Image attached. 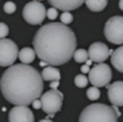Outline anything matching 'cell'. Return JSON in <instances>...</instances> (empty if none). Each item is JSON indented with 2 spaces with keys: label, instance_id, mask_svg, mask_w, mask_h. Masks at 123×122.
Returning a JSON list of instances; mask_svg holds the SVG:
<instances>
[{
  "label": "cell",
  "instance_id": "obj_1",
  "mask_svg": "<svg viewBox=\"0 0 123 122\" xmlns=\"http://www.w3.org/2000/svg\"><path fill=\"white\" fill-rule=\"evenodd\" d=\"M36 55L51 66L68 62L77 49V37L71 28L63 23H49L41 26L34 41Z\"/></svg>",
  "mask_w": 123,
  "mask_h": 122
},
{
  "label": "cell",
  "instance_id": "obj_2",
  "mask_svg": "<svg viewBox=\"0 0 123 122\" xmlns=\"http://www.w3.org/2000/svg\"><path fill=\"white\" fill-rule=\"evenodd\" d=\"M1 93L14 105H30L40 98L43 91V78L40 72L28 64L11 65L0 79Z\"/></svg>",
  "mask_w": 123,
  "mask_h": 122
},
{
  "label": "cell",
  "instance_id": "obj_3",
  "mask_svg": "<svg viewBox=\"0 0 123 122\" xmlns=\"http://www.w3.org/2000/svg\"><path fill=\"white\" fill-rule=\"evenodd\" d=\"M121 113L117 105L109 107L103 103H93L87 105L79 116L80 122H116Z\"/></svg>",
  "mask_w": 123,
  "mask_h": 122
},
{
  "label": "cell",
  "instance_id": "obj_4",
  "mask_svg": "<svg viewBox=\"0 0 123 122\" xmlns=\"http://www.w3.org/2000/svg\"><path fill=\"white\" fill-rule=\"evenodd\" d=\"M42 110L53 117L56 113L61 110L62 102H63V93L60 92L57 89H51L41 95Z\"/></svg>",
  "mask_w": 123,
  "mask_h": 122
},
{
  "label": "cell",
  "instance_id": "obj_5",
  "mask_svg": "<svg viewBox=\"0 0 123 122\" xmlns=\"http://www.w3.org/2000/svg\"><path fill=\"white\" fill-rule=\"evenodd\" d=\"M105 39L112 44H123V17L115 16L108 19L104 26Z\"/></svg>",
  "mask_w": 123,
  "mask_h": 122
},
{
  "label": "cell",
  "instance_id": "obj_6",
  "mask_svg": "<svg viewBox=\"0 0 123 122\" xmlns=\"http://www.w3.org/2000/svg\"><path fill=\"white\" fill-rule=\"evenodd\" d=\"M112 79V72L109 65L104 62H98L88 72V81L97 87L106 86Z\"/></svg>",
  "mask_w": 123,
  "mask_h": 122
},
{
  "label": "cell",
  "instance_id": "obj_7",
  "mask_svg": "<svg viewBox=\"0 0 123 122\" xmlns=\"http://www.w3.org/2000/svg\"><path fill=\"white\" fill-rule=\"evenodd\" d=\"M47 16V10L44 5L41 4L38 0H34L28 2L23 8V18L26 23L31 25H37L43 23Z\"/></svg>",
  "mask_w": 123,
  "mask_h": 122
},
{
  "label": "cell",
  "instance_id": "obj_8",
  "mask_svg": "<svg viewBox=\"0 0 123 122\" xmlns=\"http://www.w3.org/2000/svg\"><path fill=\"white\" fill-rule=\"evenodd\" d=\"M19 54L17 44L12 40L0 39V66L8 67L14 64Z\"/></svg>",
  "mask_w": 123,
  "mask_h": 122
},
{
  "label": "cell",
  "instance_id": "obj_9",
  "mask_svg": "<svg viewBox=\"0 0 123 122\" xmlns=\"http://www.w3.org/2000/svg\"><path fill=\"white\" fill-rule=\"evenodd\" d=\"M88 59H91L93 62H104L112 53L111 49L108 48L105 43L102 42H94L88 48Z\"/></svg>",
  "mask_w": 123,
  "mask_h": 122
},
{
  "label": "cell",
  "instance_id": "obj_10",
  "mask_svg": "<svg viewBox=\"0 0 123 122\" xmlns=\"http://www.w3.org/2000/svg\"><path fill=\"white\" fill-rule=\"evenodd\" d=\"M10 122H34L35 116L28 105H16L8 113Z\"/></svg>",
  "mask_w": 123,
  "mask_h": 122
},
{
  "label": "cell",
  "instance_id": "obj_11",
  "mask_svg": "<svg viewBox=\"0 0 123 122\" xmlns=\"http://www.w3.org/2000/svg\"><path fill=\"white\" fill-rule=\"evenodd\" d=\"M108 97L112 105L123 107V81H114L108 84Z\"/></svg>",
  "mask_w": 123,
  "mask_h": 122
},
{
  "label": "cell",
  "instance_id": "obj_12",
  "mask_svg": "<svg viewBox=\"0 0 123 122\" xmlns=\"http://www.w3.org/2000/svg\"><path fill=\"white\" fill-rule=\"evenodd\" d=\"M49 4L61 11H73L77 10L85 2V0H48Z\"/></svg>",
  "mask_w": 123,
  "mask_h": 122
},
{
  "label": "cell",
  "instance_id": "obj_13",
  "mask_svg": "<svg viewBox=\"0 0 123 122\" xmlns=\"http://www.w3.org/2000/svg\"><path fill=\"white\" fill-rule=\"evenodd\" d=\"M43 80L47 81H53V80H60L61 79V73L60 71L56 68V66H51L49 65L48 67H44L41 73Z\"/></svg>",
  "mask_w": 123,
  "mask_h": 122
},
{
  "label": "cell",
  "instance_id": "obj_14",
  "mask_svg": "<svg viewBox=\"0 0 123 122\" xmlns=\"http://www.w3.org/2000/svg\"><path fill=\"white\" fill-rule=\"evenodd\" d=\"M111 62H112V66L118 72L123 73V45L122 44L117 49L112 50V53H111Z\"/></svg>",
  "mask_w": 123,
  "mask_h": 122
},
{
  "label": "cell",
  "instance_id": "obj_15",
  "mask_svg": "<svg viewBox=\"0 0 123 122\" xmlns=\"http://www.w3.org/2000/svg\"><path fill=\"white\" fill-rule=\"evenodd\" d=\"M18 58H19V60L23 62V64H31L34 60H35V58H36V51H35V49H32V48H29V47H25V48H23V49H20V51H19V54H18Z\"/></svg>",
  "mask_w": 123,
  "mask_h": 122
},
{
  "label": "cell",
  "instance_id": "obj_16",
  "mask_svg": "<svg viewBox=\"0 0 123 122\" xmlns=\"http://www.w3.org/2000/svg\"><path fill=\"white\" fill-rule=\"evenodd\" d=\"M85 4L88 10L93 12H100L106 7L108 0H85Z\"/></svg>",
  "mask_w": 123,
  "mask_h": 122
},
{
  "label": "cell",
  "instance_id": "obj_17",
  "mask_svg": "<svg viewBox=\"0 0 123 122\" xmlns=\"http://www.w3.org/2000/svg\"><path fill=\"white\" fill-rule=\"evenodd\" d=\"M73 58L79 64H84L86 62V60L88 59V51L85 50V49H75L74 54H73Z\"/></svg>",
  "mask_w": 123,
  "mask_h": 122
},
{
  "label": "cell",
  "instance_id": "obj_18",
  "mask_svg": "<svg viewBox=\"0 0 123 122\" xmlns=\"http://www.w3.org/2000/svg\"><path fill=\"white\" fill-rule=\"evenodd\" d=\"M86 96L90 101H97L99 97H100V91L98 90L97 86H92L90 89H87L86 91Z\"/></svg>",
  "mask_w": 123,
  "mask_h": 122
},
{
  "label": "cell",
  "instance_id": "obj_19",
  "mask_svg": "<svg viewBox=\"0 0 123 122\" xmlns=\"http://www.w3.org/2000/svg\"><path fill=\"white\" fill-rule=\"evenodd\" d=\"M74 84H75V86H78V87H86L87 84H88V79L84 76V73H82V74H78V76H75V78H74Z\"/></svg>",
  "mask_w": 123,
  "mask_h": 122
},
{
  "label": "cell",
  "instance_id": "obj_20",
  "mask_svg": "<svg viewBox=\"0 0 123 122\" xmlns=\"http://www.w3.org/2000/svg\"><path fill=\"white\" fill-rule=\"evenodd\" d=\"M16 10H17V6H16L14 2H12V1H7V2L4 4V11H5V13H7V14H12V13L16 12Z\"/></svg>",
  "mask_w": 123,
  "mask_h": 122
},
{
  "label": "cell",
  "instance_id": "obj_21",
  "mask_svg": "<svg viewBox=\"0 0 123 122\" xmlns=\"http://www.w3.org/2000/svg\"><path fill=\"white\" fill-rule=\"evenodd\" d=\"M60 19H61V23L67 25L73 22V16H72V13H69V11H63V13L60 16Z\"/></svg>",
  "mask_w": 123,
  "mask_h": 122
},
{
  "label": "cell",
  "instance_id": "obj_22",
  "mask_svg": "<svg viewBox=\"0 0 123 122\" xmlns=\"http://www.w3.org/2000/svg\"><path fill=\"white\" fill-rule=\"evenodd\" d=\"M47 17L50 19V20H55L57 18V8L56 7H50L47 10Z\"/></svg>",
  "mask_w": 123,
  "mask_h": 122
},
{
  "label": "cell",
  "instance_id": "obj_23",
  "mask_svg": "<svg viewBox=\"0 0 123 122\" xmlns=\"http://www.w3.org/2000/svg\"><path fill=\"white\" fill-rule=\"evenodd\" d=\"M7 35H8V26L5 23L0 22V39H5Z\"/></svg>",
  "mask_w": 123,
  "mask_h": 122
},
{
  "label": "cell",
  "instance_id": "obj_24",
  "mask_svg": "<svg viewBox=\"0 0 123 122\" xmlns=\"http://www.w3.org/2000/svg\"><path fill=\"white\" fill-rule=\"evenodd\" d=\"M31 105H32V108H34V109H42L41 99H38V98L34 99V101H32V103H31Z\"/></svg>",
  "mask_w": 123,
  "mask_h": 122
},
{
  "label": "cell",
  "instance_id": "obj_25",
  "mask_svg": "<svg viewBox=\"0 0 123 122\" xmlns=\"http://www.w3.org/2000/svg\"><path fill=\"white\" fill-rule=\"evenodd\" d=\"M90 70H91V68H90V66H88L87 64L82 65V66H81V68H80V71H81V72L84 73V74H85V73H88V72H90Z\"/></svg>",
  "mask_w": 123,
  "mask_h": 122
},
{
  "label": "cell",
  "instance_id": "obj_26",
  "mask_svg": "<svg viewBox=\"0 0 123 122\" xmlns=\"http://www.w3.org/2000/svg\"><path fill=\"white\" fill-rule=\"evenodd\" d=\"M59 85H60V80L50 81V87H51V89H57V87H59Z\"/></svg>",
  "mask_w": 123,
  "mask_h": 122
},
{
  "label": "cell",
  "instance_id": "obj_27",
  "mask_svg": "<svg viewBox=\"0 0 123 122\" xmlns=\"http://www.w3.org/2000/svg\"><path fill=\"white\" fill-rule=\"evenodd\" d=\"M118 6H120V8L123 11V0H120V2H118Z\"/></svg>",
  "mask_w": 123,
  "mask_h": 122
},
{
  "label": "cell",
  "instance_id": "obj_28",
  "mask_svg": "<svg viewBox=\"0 0 123 122\" xmlns=\"http://www.w3.org/2000/svg\"><path fill=\"white\" fill-rule=\"evenodd\" d=\"M41 122H51V120L48 117V119H43V120H41Z\"/></svg>",
  "mask_w": 123,
  "mask_h": 122
},
{
  "label": "cell",
  "instance_id": "obj_29",
  "mask_svg": "<svg viewBox=\"0 0 123 122\" xmlns=\"http://www.w3.org/2000/svg\"><path fill=\"white\" fill-rule=\"evenodd\" d=\"M38 1H42V0H38Z\"/></svg>",
  "mask_w": 123,
  "mask_h": 122
}]
</instances>
